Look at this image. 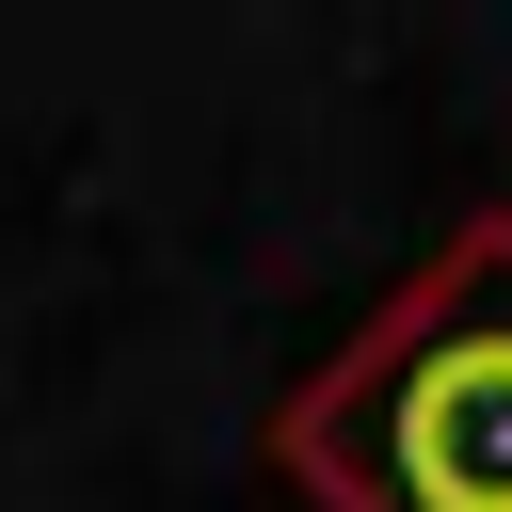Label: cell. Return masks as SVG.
Masks as SVG:
<instances>
[{
	"label": "cell",
	"mask_w": 512,
	"mask_h": 512,
	"mask_svg": "<svg viewBox=\"0 0 512 512\" xmlns=\"http://www.w3.org/2000/svg\"><path fill=\"white\" fill-rule=\"evenodd\" d=\"M272 448L320 512H512V208L448 224Z\"/></svg>",
	"instance_id": "obj_1"
}]
</instances>
